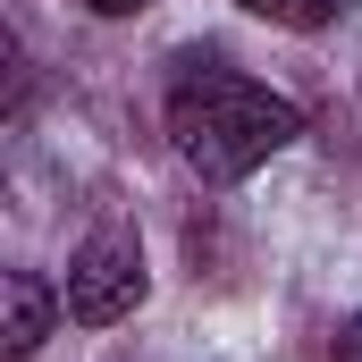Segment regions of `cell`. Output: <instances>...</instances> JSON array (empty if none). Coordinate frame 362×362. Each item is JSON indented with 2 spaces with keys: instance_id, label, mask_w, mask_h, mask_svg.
I'll list each match as a JSON object with an SVG mask.
<instances>
[{
  "instance_id": "1",
  "label": "cell",
  "mask_w": 362,
  "mask_h": 362,
  "mask_svg": "<svg viewBox=\"0 0 362 362\" xmlns=\"http://www.w3.org/2000/svg\"><path fill=\"white\" fill-rule=\"evenodd\" d=\"M303 135V110L286 93L253 85L245 68H228L219 51H185L169 68V144L202 185L253 177L270 152H286Z\"/></svg>"
},
{
  "instance_id": "2",
  "label": "cell",
  "mask_w": 362,
  "mask_h": 362,
  "mask_svg": "<svg viewBox=\"0 0 362 362\" xmlns=\"http://www.w3.org/2000/svg\"><path fill=\"white\" fill-rule=\"evenodd\" d=\"M144 295H152V270H144V245H135V228H127V219H101L85 245H76L68 286H59L68 320H76V329H110V320H127Z\"/></svg>"
},
{
  "instance_id": "3",
  "label": "cell",
  "mask_w": 362,
  "mask_h": 362,
  "mask_svg": "<svg viewBox=\"0 0 362 362\" xmlns=\"http://www.w3.org/2000/svg\"><path fill=\"white\" fill-rule=\"evenodd\" d=\"M0 303H8V329H0V337H8V354H17V362L34 354V346L51 337V320L68 312V303H59L34 270H8V278H0Z\"/></svg>"
},
{
  "instance_id": "4",
  "label": "cell",
  "mask_w": 362,
  "mask_h": 362,
  "mask_svg": "<svg viewBox=\"0 0 362 362\" xmlns=\"http://www.w3.org/2000/svg\"><path fill=\"white\" fill-rule=\"evenodd\" d=\"M236 8H253V17H270V25H295V34H320V25H337L354 0H236Z\"/></svg>"
},
{
  "instance_id": "5",
  "label": "cell",
  "mask_w": 362,
  "mask_h": 362,
  "mask_svg": "<svg viewBox=\"0 0 362 362\" xmlns=\"http://www.w3.org/2000/svg\"><path fill=\"white\" fill-rule=\"evenodd\" d=\"M329 362H362V312L346 320V329H337V354H329Z\"/></svg>"
},
{
  "instance_id": "6",
  "label": "cell",
  "mask_w": 362,
  "mask_h": 362,
  "mask_svg": "<svg viewBox=\"0 0 362 362\" xmlns=\"http://www.w3.org/2000/svg\"><path fill=\"white\" fill-rule=\"evenodd\" d=\"M93 17H135V8H152V0H85Z\"/></svg>"
}]
</instances>
